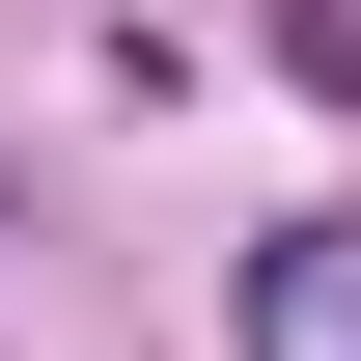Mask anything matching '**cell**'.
I'll list each match as a JSON object with an SVG mask.
<instances>
[{
  "instance_id": "obj_1",
  "label": "cell",
  "mask_w": 361,
  "mask_h": 361,
  "mask_svg": "<svg viewBox=\"0 0 361 361\" xmlns=\"http://www.w3.org/2000/svg\"><path fill=\"white\" fill-rule=\"evenodd\" d=\"M250 361H361V223H278L250 250Z\"/></svg>"
}]
</instances>
